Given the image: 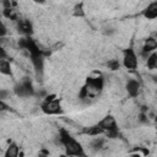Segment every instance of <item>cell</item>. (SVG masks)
Returning <instances> with one entry per match:
<instances>
[{
  "instance_id": "cell-20",
  "label": "cell",
  "mask_w": 157,
  "mask_h": 157,
  "mask_svg": "<svg viewBox=\"0 0 157 157\" xmlns=\"http://www.w3.org/2000/svg\"><path fill=\"white\" fill-rule=\"evenodd\" d=\"M6 34H7V27H6L5 23L0 20V39L4 38Z\"/></svg>"
},
{
  "instance_id": "cell-13",
  "label": "cell",
  "mask_w": 157,
  "mask_h": 157,
  "mask_svg": "<svg viewBox=\"0 0 157 157\" xmlns=\"http://www.w3.org/2000/svg\"><path fill=\"white\" fill-rule=\"evenodd\" d=\"M0 74L4 76H12V66L9 59L0 60Z\"/></svg>"
},
{
  "instance_id": "cell-4",
  "label": "cell",
  "mask_w": 157,
  "mask_h": 157,
  "mask_svg": "<svg viewBox=\"0 0 157 157\" xmlns=\"http://www.w3.org/2000/svg\"><path fill=\"white\" fill-rule=\"evenodd\" d=\"M121 65L128 69V70H135L137 69V65H139V56L136 54V52L129 47V48H125L123 50V59H121Z\"/></svg>"
},
{
  "instance_id": "cell-6",
  "label": "cell",
  "mask_w": 157,
  "mask_h": 157,
  "mask_svg": "<svg viewBox=\"0 0 157 157\" xmlns=\"http://www.w3.org/2000/svg\"><path fill=\"white\" fill-rule=\"evenodd\" d=\"M85 85H86V87L88 90L90 96H92L93 93H99L103 90V87H104V78L101 75H98L96 77H88L86 80Z\"/></svg>"
},
{
  "instance_id": "cell-21",
  "label": "cell",
  "mask_w": 157,
  "mask_h": 157,
  "mask_svg": "<svg viewBox=\"0 0 157 157\" xmlns=\"http://www.w3.org/2000/svg\"><path fill=\"white\" fill-rule=\"evenodd\" d=\"M10 109V105L5 102V101H2V99H0V113H2V112H6V110H9Z\"/></svg>"
},
{
  "instance_id": "cell-7",
  "label": "cell",
  "mask_w": 157,
  "mask_h": 157,
  "mask_svg": "<svg viewBox=\"0 0 157 157\" xmlns=\"http://www.w3.org/2000/svg\"><path fill=\"white\" fill-rule=\"evenodd\" d=\"M125 91L128 93L129 97L131 98H136L140 94L141 91V83L136 80V78H129L125 83Z\"/></svg>"
},
{
  "instance_id": "cell-5",
  "label": "cell",
  "mask_w": 157,
  "mask_h": 157,
  "mask_svg": "<svg viewBox=\"0 0 157 157\" xmlns=\"http://www.w3.org/2000/svg\"><path fill=\"white\" fill-rule=\"evenodd\" d=\"M13 92L17 97H21V98H27V97H31L33 96L34 93V88H33V85L29 80H23L21 82H18L15 87H13Z\"/></svg>"
},
{
  "instance_id": "cell-24",
  "label": "cell",
  "mask_w": 157,
  "mask_h": 157,
  "mask_svg": "<svg viewBox=\"0 0 157 157\" xmlns=\"http://www.w3.org/2000/svg\"><path fill=\"white\" fill-rule=\"evenodd\" d=\"M38 157H49V155H48V152H47V151H42V152H39Z\"/></svg>"
},
{
  "instance_id": "cell-18",
  "label": "cell",
  "mask_w": 157,
  "mask_h": 157,
  "mask_svg": "<svg viewBox=\"0 0 157 157\" xmlns=\"http://www.w3.org/2000/svg\"><path fill=\"white\" fill-rule=\"evenodd\" d=\"M104 144H105V140H104V139L97 137V139H94V140L91 142V147H92L93 150H101V148L104 146Z\"/></svg>"
},
{
  "instance_id": "cell-14",
  "label": "cell",
  "mask_w": 157,
  "mask_h": 157,
  "mask_svg": "<svg viewBox=\"0 0 157 157\" xmlns=\"http://www.w3.org/2000/svg\"><path fill=\"white\" fill-rule=\"evenodd\" d=\"M146 66H147L148 70H155L157 67V54H156V52L151 53L146 58Z\"/></svg>"
},
{
  "instance_id": "cell-9",
  "label": "cell",
  "mask_w": 157,
  "mask_h": 157,
  "mask_svg": "<svg viewBox=\"0 0 157 157\" xmlns=\"http://www.w3.org/2000/svg\"><path fill=\"white\" fill-rule=\"evenodd\" d=\"M17 29L23 37H31V34L33 33V25L29 20H18Z\"/></svg>"
},
{
  "instance_id": "cell-23",
  "label": "cell",
  "mask_w": 157,
  "mask_h": 157,
  "mask_svg": "<svg viewBox=\"0 0 157 157\" xmlns=\"http://www.w3.org/2000/svg\"><path fill=\"white\" fill-rule=\"evenodd\" d=\"M7 56H9V54H7L6 49H5L2 45H0V60H2V59H7Z\"/></svg>"
},
{
  "instance_id": "cell-22",
  "label": "cell",
  "mask_w": 157,
  "mask_h": 157,
  "mask_svg": "<svg viewBox=\"0 0 157 157\" xmlns=\"http://www.w3.org/2000/svg\"><path fill=\"white\" fill-rule=\"evenodd\" d=\"M9 96H10V91H7V90H0V99L5 101L6 98H9Z\"/></svg>"
},
{
  "instance_id": "cell-2",
  "label": "cell",
  "mask_w": 157,
  "mask_h": 157,
  "mask_svg": "<svg viewBox=\"0 0 157 157\" xmlns=\"http://www.w3.org/2000/svg\"><path fill=\"white\" fill-rule=\"evenodd\" d=\"M97 126L103 131V135H105L108 139H115L119 134L117 119L110 114H107L105 117H103L97 123Z\"/></svg>"
},
{
  "instance_id": "cell-10",
  "label": "cell",
  "mask_w": 157,
  "mask_h": 157,
  "mask_svg": "<svg viewBox=\"0 0 157 157\" xmlns=\"http://www.w3.org/2000/svg\"><path fill=\"white\" fill-rule=\"evenodd\" d=\"M141 13L146 20H155L157 17V1H151Z\"/></svg>"
},
{
  "instance_id": "cell-1",
  "label": "cell",
  "mask_w": 157,
  "mask_h": 157,
  "mask_svg": "<svg viewBox=\"0 0 157 157\" xmlns=\"http://www.w3.org/2000/svg\"><path fill=\"white\" fill-rule=\"evenodd\" d=\"M59 142L61 144L64 152L67 157H86L82 144L64 128L59 130Z\"/></svg>"
},
{
  "instance_id": "cell-17",
  "label": "cell",
  "mask_w": 157,
  "mask_h": 157,
  "mask_svg": "<svg viewBox=\"0 0 157 157\" xmlns=\"http://www.w3.org/2000/svg\"><path fill=\"white\" fill-rule=\"evenodd\" d=\"M74 16H76V17H83L85 16L83 2H78L74 6Z\"/></svg>"
},
{
  "instance_id": "cell-16",
  "label": "cell",
  "mask_w": 157,
  "mask_h": 157,
  "mask_svg": "<svg viewBox=\"0 0 157 157\" xmlns=\"http://www.w3.org/2000/svg\"><path fill=\"white\" fill-rule=\"evenodd\" d=\"M2 15L9 18V20H12V21H16L17 20V15H16V10L12 7V9H4L2 10Z\"/></svg>"
},
{
  "instance_id": "cell-8",
  "label": "cell",
  "mask_w": 157,
  "mask_h": 157,
  "mask_svg": "<svg viewBox=\"0 0 157 157\" xmlns=\"http://www.w3.org/2000/svg\"><path fill=\"white\" fill-rule=\"evenodd\" d=\"M157 48V39L155 37H148L147 39H145V43L142 45V50H141V55L146 59L151 53L156 52Z\"/></svg>"
},
{
  "instance_id": "cell-11",
  "label": "cell",
  "mask_w": 157,
  "mask_h": 157,
  "mask_svg": "<svg viewBox=\"0 0 157 157\" xmlns=\"http://www.w3.org/2000/svg\"><path fill=\"white\" fill-rule=\"evenodd\" d=\"M21 155V148L15 141H10L7 147L5 148L4 157H20Z\"/></svg>"
},
{
  "instance_id": "cell-15",
  "label": "cell",
  "mask_w": 157,
  "mask_h": 157,
  "mask_svg": "<svg viewBox=\"0 0 157 157\" xmlns=\"http://www.w3.org/2000/svg\"><path fill=\"white\" fill-rule=\"evenodd\" d=\"M85 132H86L87 135H90V136H98V135H103V131L97 126V124H94V125L90 126L88 129H86V130H85Z\"/></svg>"
},
{
  "instance_id": "cell-19",
  "label": "cell",
  "mask_w": 157,
  "mask_h": 157,
  "mask_svg": "<svg viewBox=\"0 0 157 157\" xmlns=\"http://www.w3.org/2000/svg\"><path fill=\"white\" fill-rule=\"evenodd\" d=\"M120 61L118 60V59H110V60H108V63H107V66L110 69V70H113V71H115V70H119V67H120Z\"/></svg>"
},
{
  "instance_id": "cell-12",
  "label": "cell",
  "mask_w": 157,
  "mask_h": 157,
  "mask_svg": "<svg viewBox=\"0 0 157 157\" xmlns=\"http://www.w3.org/2000/svg\"><path fill=\"white\" fill-rule=\"evenodd\" d=\"M29 60L32 63V66H33L36 74L37 75L42 74L44 70V56H42V55L40 56H32V58H29Z\"/></svg>"
},
{
  "instance_id": "cell-3",
  "label": "cell",
  "mask_w": 157,
  "mask_h": 157,
  "mask_svg": "<svg viewBox=\"0 0 157 157\" xmlns=\"http://www.w3.org/2000/svg\"><path fill=\"white\" fill-rule=\"evenodd\" d=\"M40 109L47 115H59L63 112V107H61L60 99L56 98L54 94L47 96L43 99V102L40 104Z\"/></svg>"
}]
</instances>
